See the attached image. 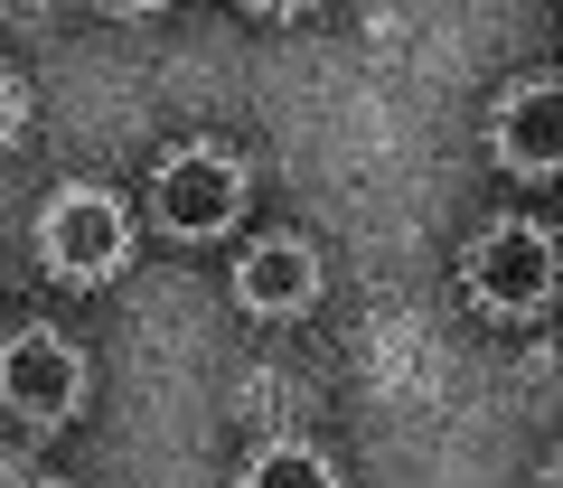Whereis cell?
<instances>
[{"label":"cell","instance_id":"obj_1","mask_svg":"<svg viewBox=\"0 0 563 488\" xmlns=\"http://www.w3.org/2000/svg\"><path fill=\"white\" fill-rule=\"evenodd\" d=\"M470 301L488 310V320H526V310L554 301V235L544 225H488L479 244H470V264H461Z\"/></svg>","mask_w":563,"mask_h":488},{"label":"cell","instance_id":"obj_7","mask_svg":"<svg viewBox=\"0 0 563 488\" xmlns=\"http://www.w3.org/2000/svg\"><path fill=\"white\" fill-rule=\"evenodd\" d=\"M244 488H339V469H329L320 451H301V442H273V451H254Z\"/></svg>","mask_w":563,"mask_h":488},{"label":"cell","instance_id":"obj_3","mask_svg":"<svg viewBox=\"0 0 563 488\" xmlns=\"http://www.w3.org/2000/svg\"><path fill=\"white\" fill-rule=\"evenodd\" d=\"M244 217V160L235 151H207V142H188V151H169L161 160V225L169 235H225V225Z\"/></svg>","mask_w":563,"mask_h":488},{"label":"cell","instance_id":"obj_6","mask_svg":"<svg viewBox=\"0 0 563 488\" xmlns=\"http://www.w3.org/2000/svg\"><path fill=\"white\" fill-rule=\"evenodd\" d=\"M498 160L517 169V179H554L563 169V95H554V76L517 85V95L498 103Z\"/></svg>","mask_w":563,"mask_h":488},{"label":"cell","instance_id":"obj_8","mask_svg":"<svg viewBox=\"0 0 563 488\" xmlns=\"http://www.w3.org/2000/svg\"><path fill=\"white\" fill-rule=\"evenodd\" d=\"M20 122H29V95H20V76H0V151L20 142Z\"/></svg>","mask_w":563,"mask_h":488},{"label":"cell","instance_id":"obj_2","mask_svg":"<svg viewBox=\"0 0 563 488\" xmlns=\"http://www.w3.org/2000/svg\"><path fill=\"white\" fill-rule=\"evenodd\" d=\"M38 254L66 282H113L122 254H132V217H122L103 188H57L47 217H38Z\"/></svg>","mask_w":563,"mask_h":488},{"label":"cell","instance_id":"obj_5","mask_svg":"<svg viewBox=\"0 0 563 488\" xmlns=\"http://www.w3.org/2000/svg\"><path fill=\"white\" fill-rule=\"evenodd\" d=\"M235 301L254 310V320H301V310L320 301V254H310L301 235H263V244H244Z\"/></svg>","mask_w":563,"mask_h":488},{"label":"cell","instance_id":"obj_4","mask_svg":"<svg viewBox=\"0 0 563 488\" xmlns=\"http://www.w3.org/2000/svg\"><path fill=\"white\" fill-rule=\"evenodd\" d=\"M85 395V366L57 329H20V339L0 347V404L20 413V423H66Z\"/></svg>","mask_w":563,"mask_h":488}]
</instances>
